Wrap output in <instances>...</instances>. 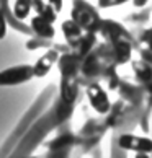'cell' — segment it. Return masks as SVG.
I'll list each match as a JSON object with an SVG mask.
<instances>
[{
    "label": "cell",
    "instance_id": "cell-10",
    "mask_svg": "<svg viewBox=\"0 0 152 158\" xmlns=\"http://www.w3.org/2000/svg\"><path fill=\"white\" fill-rule=\"evenodd\" d=\"M48 5H49V7H52L56 11H59L61 7H62V0H49Z\"/></svg>",
    "mask_w": 152,
    "mask_h": 158
},
{
    "label": "cell",
    "instance_id": "cell-11",
    "mask_svg": "<svg viewBox=\"0 0 152 158\" xmlns=\"http://www.w3.org/2000/svg\"><path fill=\"white\" fill-rule=\"evenodd\" d=\"M147 2L149 0H134V5H136V7H144Z\"/></svg>",
    "mask_w": 152,
    "mask_h": 158
},
{
    "label": "cell",
    "instance_id": "cell-2",
    "mask_svg": "<svg viewBox=\"0 0 152 158\" xmlns=\"http://www.w3.org/2000/svg\"><path fill=\"white\" fill-rule=\"evenodd\" d=\"M118 147L126 152H134V153H152V139L142 137L136 134H123L118 139Z\"/></svg>",
    "mask_w": 152,
    "mask_h": 158
},
{
    "label": "cell",
    "instance_id": "cell-13",
    "mask_svg": "<svg viewBox=\"0 0 152 158\" xmlns=\"http://www.w3.org/2000/svg\"><path fill=\"white\" fill-rule=\"evenodd\" d=\"M28 158H38V156H28Z\"/></svg>",
    "mask_w": 152,
    "mask_h": 158
},
{
    "label": "cell",
    "instance_id": "cell-4",
    "mask_svg": "<svg viewBox=\"0 0 152 158\" xmlns=\"http://www.w3.org/2000/svg\"><path fill=\"white\" fill-rule=\"evenodd\" d=\"M56 60H57V51L49 49L48 52H44V54L36 60V64H33L34 77H44V75L52 69V65L56 64Z\"/></svg>",
    "mask_w": 152,
    "mask_h": 158
},
{
    "label": "cell",
    "instance_id": "cell-15",
    "mask_svg": "<svg viewBox=\"0 0 152 158\" xmlns=\"http://www.w3.org/2000/svg\"><path fill=\"white\" fill-rule=\"evenodd\" d=\"M150 139H152V134H150Z\"/></svg>",
    "mask_w": 152,
    "mask_h": 158
},
{
    "label": "cell",
    "instance_id": "cell-14",
    "mask_svg": "<svg viewBox=\"0 0 152 158\" xmlns=\"http://www.w3.org/2000/svg\"><path fill=\"white\" fill-rule=\"evenodd\" d=\"M150 49H152V41H150Z\"/></svg>",
    "mask_w": 152,
    "mask_h": 158
},
{
    "label": "cell",
    "instance_id": "cell-5",
    "mask_svg": "<svg viewBox=\"0 0 152 158\" xmlns=\"http://www.w3.org/2000/svg\"><path fill=\"white\" fill-rule=\"evenodd\" d=\"M31 30L41 39H51V38H54V33H56L54 28H52V23L44 20L41 15H36L31 20Z\"/></svg>",
    "mask_w": 152,
    "mask_h": 158
},
{
    "label": "cell",
    "instance_id": "cell-12",
    "mask_svg": "<svg viewBox=\"0 0 152 158\" xmlns=\"http://www.w3.org/2000/svg\"><path fill=\"white\" fill-rule=\"evenodd\" d=\"M134 158H150V155L149 153H136Z\"/></svg>",
    "mask_w": 152,
    "mask_h": 158
},
{
    "label": "cell",
    "instance_id": "cell-1",
    "mask_svg": "<svg viewBox=\"0 0 152 158\" xmlns=\"http://www.w3.org/2000/svg\"><path fill=\"white\" fill-rule=\"evenodd\" d=\"M34 78L33 73V65L23 64V65H15V67H8L0 72V86H15V85H21L25 81H30Z\"/></svg>",
    "mask_w": 152,
    "mask_h": 158
},
{
    "label": "cell",
    "instance_id": "cell-3",
    "mask_svg": "<svg viewBox=\"0 0 152 158\" xmlns=\"http://www.w3.org/2000/svg\"><path fill=\"white\" fill-rule=\"evenodd\" d=\"M87 98L90 101V106L97 111L98 114H106L110 111V98L106 95V91L98 83H92L87 88Z\"/></svg>",
    "mask_w": 152,
    "mask_h": 158
},
{
    "label": "cell",
    "instance_id": "cell-6",
    "mask_svg": "<svg viewBox=\"0 0 152 158\" xmlns=\"http://www.w3.org/2000/svg\"><path fill=\"white\" fill-rule=\"evenodd\" d=\"M33 8V2L31 0H15L13 3V16L15 21H23L28 18L30 11Z\"/></svg>",
    "mask_w": 152,
    "mask_h": 158
},
{
    "label": "cell",
    "instance_id": "cell-8",
    "mask_svg": "<svg viewBox=\"0 0 152 158\" xmlns=\"http://www.w3.org/2000/svg\"><path fill=\"white\" fill-rule=\"evenodd\" d=\"M7 28H8V20L3 13V10L0 8V39H3L7 36Z\"/></svg>",
    "mask_w": 152,
    "mask_h": 158
},
{
    "label": "cell",
    "instance_id": "cell-7",
    "mask_svg": "<svg viewBox=\"0 0 152 158\" xmlns=\"http://www.w3.org/2000/svg\"><path fill=\"white\" fill-rule=\"evenodd\" d=\"M64 34L69 39H79L80 38V25L75 21H64Z\"/></svg>",
    "mask_w": 152,
    "mask_h": 158
},
{
    "label": "cell",
    "instance_id": "cell-9",
    "mask_svg": "<svg viewBox=\"0 0 152 158\" xmlns=\"http://www.w3.org/2000/svg\"><path fill=\"white\" fill-rule=\"evenodd\" d=\"M123 2H126V0H100V5L102 7H108V5H118Z\"/></svg>",
    "mask_w": 152,
    "mask_h": 158
}]
</instances>
